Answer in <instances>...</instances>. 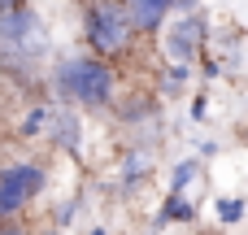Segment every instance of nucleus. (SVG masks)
Segmentation results:
<instances>
[{
	"label": "nucleus",
	"mask_w": 248,
	"mask_h": 235,
	"mask_svg": "<svg viewBox=\"0 0 248 235\" xmlns=\"http://www.w3.org/2000/svg\"><path fill=\"white\" fill-rule=\"evenodd\" d=\"M57 87L61 96L87 105V109H105L113 105V92H118V78L109 70V61H96V57H65L57 65Z\"/></svg>",
	"instance_id": "obj_1"
},
{
	"label": "nucleus",
	"mask_w": 248,
	"mask_h": 235,
	"mask_svg": "<svg viewBox=\"0 0 248 235\" xmlns=\"http://www.w3.org/2000/svg\"><path fill=\"white\" fill-rule=\"evenodd\" d=\"M83 35H87L96 61H105V57H122L131 48L135 26L126 22L118 0H87L83 4Z\"/></svg>",
	"instance_id": "obj_2"
},
{
	"label": "nucleus",
	"mask_w": 248,
	"mask_h": 235,
	"mask_svg": "<svg viewBox=\"0 0 248 235\" xmlns=\"http://www.w3.org/2000/svg\"><path fill=\"white\" fill-rule=\"evenodd\" d=\"M44 48V22L39 13L26 4V0H13L4 13H0V52L17 65H26L35 52Z\"/></svg>",
	"instance_id": "obj_3"
},
{
	"label": "nucleus",
	"mask_w": 248,
	"mask_h": 235,
	"mask_svg": "<svg viewBox=\"0 0 248 235\" xmlns=\"http://www.w3.org/2000/svg\"><path fill=\"white\" fill-rule=\"evenodd\" d=\"M44 192V166L39 161H13L0 170V222L22 214Z\"/></svg>",
	"instance_id": "obj_4"
},
{
	"label": "nucleus",
	"mask_w": 248,
	"mask_h": 235,
	"mask_svg": "<svg viewBox=\"0 0 248 235\" xmlns=\"http://www.w3.org/2000/svg\"><path fill=\"white\" fill-rule=\"evenodd\" d=\"M201 35H205V22H201V17H183L179 26H170L166 52L174 57V65H187V61L201 52Z\"/></svg>",
	"instance_id": "obj_5"
},
{
	"label": "nucleus",
	"mask_w": 248,
	"mask_h": 235,
	"mask_svg": "<svg viewBox=\"0 0 248 235\" xmlns=\"http://www.w3.org/2000/svg\"><path fill=\"white\" fill-rule=\"evenodd\" d=\"M118 4H122V13L135 31H161L166 13L174 9V0H118Z\"/></svg>",
	"instance_id": "obj_6"
},
{
	"label": "nucleus",
	"mask_w": 248,
	"mask_h": 235,
	"mask_svg": "<svg viewBox=\"0 0 248 235\" xmlns=\"http://www.w3.org/2000/svg\"><path fill=\"white\" fill-rule=\"evenodd\" d=\"M48 118H52V144H57V148H65V153H78L83 126H78L74 109H57V113H48Z\"/></svg>",
	"instance_id": "obj_7"
},
{
	"label": "nucleus",
	"mask_w": 248,
	"mask_h": 235,
	"mask_svg": "<svg viewBox=\"0 0 248 235\" xmlns=\"http://www.w3.org/2000/svg\"><path fill=\"white\" fill-rule=\"evenodd\" d=\"M166 222H192V205H187L183 196H170L166 209L157 214V227H166Z\"/></svg>",
	"instance_id": "obj_8"
},
{
	"label": "nucleus",
	"mask_w": 248,
	"mask_h": 235,
	"mask_svg": "<svg viewBox=\"0 0 248 235\" xmlns=\"http://www.w3.org/2000/svg\"><path fill=\"white\" fill-rule=\"evenodd\" d=\"M196 170H201L196 161H183V166H174V179H170V188H174V192H170V196H179V192H183V188L196 179Z\"/></svg>",
	"instance_id": "obj_9"
},
{
	"label": "nucleus",
	"mask_w": 248,
	"mask_h": 235,
	"mask_svg": "<svg viewBox=\"0 0 248 235\" xmlns=\"http://www.w3.org/2000/svg\"><path fill=\"white\" fill-rule=\"evenodd\" d=\"M240 214H244V201H240V196L218 201V218H222V222H240Z\"/></svg>",
	"instance_id": "obj_10"
},
{
	"label": "nucleus",
	"mask_w": 248,
	"mask_h": 235,
	"mask_svg": "<svg viewBox=\"0 0 248 235\" xmlns=\"http://www.w3.org/2000/svg\"><path fill=\"white\" fill-rule=\"evenodd\" d=\"M48 113H52V109H44V105H39V109H31V113H26V122H22V135H35L39 126H48Z\"/></svg>",
	"instance_id": "obj_11"
},
{
	"label": "nucleus",
	"mask_w": 248,
	"mask_h": 235,
	"mask_svg": "<svg viewBox=\"0 0 248 235\" xmlns=\"http://www.w3.org/2000/svg\"><path fill=\"white\" fill-rule=\"evenodd\" d=\"M9 4H13V0H0V13H4V9H9Z\"/></svg>",
	"instance_id": "obj_12"
},
{
	"label": "nucleus",
	"mask_w": 248,
	"mask_h": 235,
	"mask_svg": "<svg viewBox=\"0 0 248 235\" xmlns=\"http://www.w3.org/2000/svg\"><path fill=\"white\" fill-rule=\"evenodd\" d=\"M92 235H105V231H92Z\"/></svg>",
	"instance_id": "obj_13"
}]
</instances>
